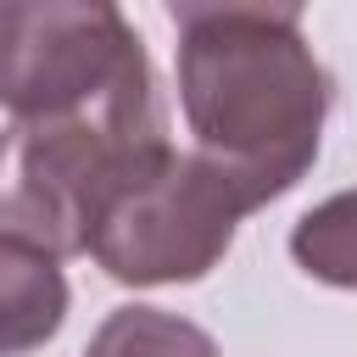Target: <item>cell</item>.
I'll return each mask as SVG.
<instances>
[{
	"label": "cell",
	"instance_id": "1",
	"mask_svg": "<svg viewBox=\"0 0 357 357\" xmlns=\"http://www.w3.org/2000/svg\"><path fill=\"white\" fill-rule=\"evenodd\" d=\"M178 106L195 151L251 206L284 195L318 156L335 100L296 6H178Z\"/></svg>",
	"mask_w": 357,
	"mask_h": 357
},
{
	"label": "cell",
	"instance_id": "2",
	"mask_svg": "<svg viewBox=\"0 0 357 357\" xmlns=\"http://www.w3.org/2000/svg\"><path fill=\"white\" fill-rule=\"evenodd\" d=\"M156 84L128 17L106 0L0 6V100L11 128L61 123Z\"/></svg>",
	"mask_w": 357,
	"mask_h": 357
},
{
	"label": "cell",
	"instance_id": "3",
	"mask_svg": "<svg viewBox=\"0 0 357 357\" xmlns=\"http://www.w3.org/2000/svg\"><path fill=\"white\" fill-rule=\"evenodd\" d=\"M245 212H257L251 195L218 162L167 151L106 206L89 257L117 284H190L229 257Z\"/></svg>",
	"mask_w": 357,
	"mask_h": 357
},
{
	"label": "cell",
	"instance_id": "4",
	"mask_svg": "<svg viewBox=\"0 0 357 357\" xmlns=\"http://www.w3.org/2000/svg\"><path fill=\"white\" fill-rule=\"evenodd\" d=\"M61 257L0 229V318H6V357H28L45 346L67 318V279L56 268Z\"/></svg>",
	"mask_w": 357,
	"mask_h": 357
},
{
	"label": "cell",
	"instance_id": "5",
	"mask_svg": "<svg viewBox=\"0 0 357 357\" xmlns=\"http://www.w3.org/2000/svg\"><path fill=\"white\" fill-rule=\"evenodd\" d=\"M84 357H218L212 335L162 307H117L89 335Z\"/></svg>",
	"mask_w": 357,
	"mask_h": 357
},
{
	"label": "cell",
	"instance_id": "6",
	"mask_svg": "<svg viewBox=\"0 0 357 357\" xmlns=\"http://www.w3.org/2000/svg\"><path fill=\"white\" fill-rule=\"evenodd\" d=\"M290 257L301 262V273L335 290H357V190H340L301 212V223L290 229Z\"/></svg>",
	"mask_w": 357,
	"mask_h": 357
}]
</instances>
